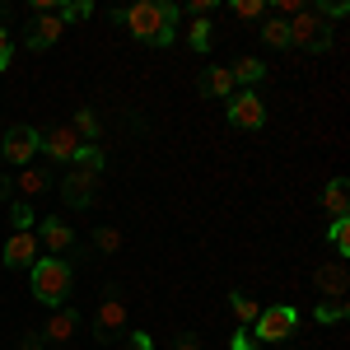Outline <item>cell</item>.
Masks as SVG:
<instances>
[{
	"label": "cell",
	"instance_id": "2",
	"mask_svg": "<svg viewBox=\"0 0 350 350\" xmlns=\"http://www.w3.org/2000/svg\"><path fill=\"white\" fill-rule=\"evenodd\" d=\"M33 295L42 299L47 308H61V299L70 295V285H75V275H70V262H61V257H47V262H33Z\"/></svg>",
	"mask_w": 350,
	"mask_h": 350
},
{
	"label": "cell",
	"instance_id": "25",
	"mask_svg": "<svg viewBox=\"0 0 350 350\" xmlns=\"http://www.w3.org/2000/svg\"><path fill=\"white\" fill-rule=\"evenodd\" d=\"M98 247H103V252H117V247H122V234H117V229H98Z\"/></svg>",
	"mask_w": 350,
	"mask_h": 350
},
{
	"label": "cell",
	"instance_id": "7",
	"mask_svg": "<svg viewBox=\"0 0 350 350\" xmlns=\"http://www.w3.org/2000/svg\"><path fill=\"white\" fill-rule=\"evenodd\" d=\"M84 150V140L75 135V126H52V131H42V154H52L56 163H75Z\"/></svg>",
	"mask_w": 350,
	"mask_h": 350
},
{
	"label": "cell",
	"instance_id": "10",
	"mask_svg": "<svg viewBox=\"0 0 350 350\" xmlns=\"http://www.w3.org/2000/svg\"><path fill=\"white\" fill-rule=\"evenodd\" d=\"M38 262V239L33 234H10V243H5V267H33Z\"/></svg>",
	"mask_w": 350,
	"mask_h": 350
},
{
	"label": "cell",
	"instance_id": "1",
	"mask_svg": "<svg viewBox=\"0 0 350 350\" xmlns=\"http://www.w3.org/2000/svg\"><path fill=\"white\" fill-rule=\"evenodd\" d=\"M178 19H183V10L168 5V0H140V5H131V10L122 14V24L131 28L140 42H150V47H168Z\"/></svg>",
	"mask_w": 350,
	"mask_h": 350
},
{
	"label": "cell",
	"instance_id": "26",
	"mask_svg": "<svg viewBox=\"0 0 350 350\" xmlns=\"http://www.w3.org/2000/svg\"><path fill=\"white\" fill-rule=\"evenodd\" d=\"M126 350H154L150 332H126Z\"/></svg>",
	"mask_w": 350,
	"mask_h": 350
},
{
	"label": "cell",
	"instance_id": "29",
	"mask_svg": "<svg viewBox=\"0 0 350 350\" xmlns=\"http://www.w3.org/2000/svg\"><path fill=\"white\" fill-rule=\"evenodd\" d=\"M229 350H252V336H247V327H243L239 336H234V341H229Z\"/></svg>",
	"mask_w": 350,
	"mask_h": 350
},
{
	"label": "cell",
	"instance_id": "5",
	"mask_svg": "<svg viewBox=\"0 0 350 350\" xmlns=\"http://www.w3.org/2000/svg\"><path fill=\"white\" fill-rule=\"evenodd\" d=\"M229 126H239V131H257V126H267V103L252 94V89H243L229 98Z\"/></svg>",
	"mask_w": 350,
	"mask_h": 350
},
{
	"label": "cell",
	"instance_id": "18",
	"mask_svg": "<svg viewBox=\"0 0 350 350\" xmlns=\"http://www.w3.org/2000/svg\"><path fill=\"white\" fill-rule=\"evenodd\" d=\"M262 42H271V47H290V24H285V19H267V24H262Z\"/></svg>",
	"mask_w": 350,
	"mask_h": 350
},
{
	"label": "cell",
	"instance_id": "20",
	"mask_svg": "<svg viewBox=\"0 0 350 350\" xmlns=\"http://www.w3.org/2000/svg\"><path fill=\"white\" fill-rule=\"evenodd\" d=\"M229 304H234V313H239V323H257L262 318V304L247 295H229Z\"/></svg>",
	"mask_w": 350,
	"mask_h": 350
},
{
	"label": "cell",
	"instance_id": "19",
	"mask_svg": "<svg viewBox=\"0 0 350 350\" xmlns=\"http://www.w3.org/2000/svg\"><path fill=\"white\" fill-rule=\"evenodd\" d=\"M14 187L24 191V196H38V191H47V173H42V168H24Z\"/></svg>",
	"mask_w": 350,
	"mask_h": 350
},
{
	"label": "cell",
	"instance_id": "9",
	"mask_svg": "<svg viewBox=\"0 0 350 350\" xmlns=\"http://www.w3.org/2000/svg\"><path fill=\"white\" fill-rule=\"evenodd\" d=\"M61 33H66L61 14H56V10H47V14H42L38 24L28 28V47H33V52H47V47H52V42L61 38Z\"/></svg>",
	"mask_w": 350,
	"mask_h": 350
},
{
	"label": "cell",
	"instance_id": "17",
	"mask_svg": "<svg viewBox=\"0 0 350 350\" xmlns=\"http://www.w3.org/2000/svg\"><path fill=\"white\" fill-rule=\"evenodd\" d=\"M229 75H234V84H247V89H252L257 80H267V66H262L257 56H243V61L234 66V70H229Z\"/></svg>",
	"mask_w": 350,
	"mask_h": 350
},
{
	"label": "cell",
	"instance_id": "24",
	"mask_svg": "<svg viewBox=\"0 0 350 350\" xmlns=\"http://www.w3.org/2000/svg\"><path fill=\"white\" fill-rule=\"evenodd\" d=\"M262 10H267L262 0H234V14L239 19H262Z\"/></svg>",
	"mask_w": 350,
	"mask_h": 350
},
{
	"label": "cell",
	"instance_id": "23",
	"mask_svg": "<svg viewBox=\"0 0 350 350\" xmlns=\"http://www.w3.org/2000/svg\"><path fill=\"white\" fill-rule=\"evenodd\" d=\"M332 247L341 252V262L350 257V219H336V224H332Z\"/></svg>",
	"mask_w": 350,
	"mask_h": 350
},
{
	"label": "cell",
	"instance_id": "11",
	"mask_svg": "<svg viewBox=\"0 0 350 350\" xmlns=\"http://www.w3.org/2000/svg\"><path fill=\"white\" fill-rule=\"evenodd\" d=\"M318 290H323L327 299H346V285H350V275H346V262H327V267H318Z\"/></svg>",
	"mask_w": 350,
	"mask_h": 350
},
{
	"label": "cell",
	"instance_id": "13",
	"mask_svg": "<svg viewBox=\"0 0 350 350\" xmlns=\"http://www.w3.org/2000/svg\"><path fill=\"white\" fill-rule=\"evenodd\" d=\"M346 206H350V183L346 178H332L323 187V211L332 219H346Z\"/></svg>",
	"mask_w": 350,
	"mask_h": 350
},
{
	"label": "cell",
	"instance_id": "6",
	"mask_svg": "<svg viewBox=\"0 0 350 350\" xmlns=\"http://www.w3.org/2000/svg\"><path fill=\"white\" fill-rule=\"evenodd\" d=\"M295 327H299V313L290 308V304H280V308H262V318H257V332H252V336H262V341L275 346V341H285Z\"/></svg>",
	"mask_w": 350,
	"mask_h": 350
},
{
	"label": "cell",
	"instance_id": "28",
	"mask_svg": "<svg viewBox=\"0 0 350 350\" xmlns=\"http://www.w3.org/2000/svg\"><path fill=\"white\" fill-rule=\"evenodd\" d=\"M10 56H14V38L5 33V24H0V70L10 66Z\"/></svg>",
	"mask_w": 350,
	"mask_h": 350
},
{
	"label": "cell",
	"instance_id": "12",
	"mask_svg": "<svg viewBox=\"0 0 350 350\" xmlns=\"http://www.w3.org/2000/svg\"><path fill=\"white\" fill-rule=\"evenodd\" d=\"M126 327V304L117 295H108L98 304V336H112V332H122Z\"/></svg>",
	"mask_w": 350,
	"mask_h": 350
},
{
	"label": "cell",
	"instance_id": "21",
	"mask_svg": "<svg viewBox=\"0 0 350 350\" xmlns=\"http://www.w3.org/2000/svg\"><path fill=\"white\" fill-rule=\"evenodd\" d=\"M187 42L196 47V52H206V47L215 42V33H211V19H191V33H187Z\"/></svg>",
	"mask_w": 350,
	"mask_h": 350
},
{
	"label": "cell",
	"instance_id": "14",
	"mask_svg": "<svg viewBox=\"0 0 350 350\" xmlns=\"http://www.w3.org/2000/svg\"><path fill=\"white\" fill-rule=\"evenodd\" d=\"M201 94H206V98H234V75H229L224 66L201 70Z\"/></svg>",
	"mask_w": 350,
	"mask_h": 350
},
{
	"label": "cell",
	"instance_id": "22",
	"mask_svg": "<svg viewBox=\"0 0 350 350\" xmlns=\"http://www.w3.org/2000/svg\"><path fill=\"white\" fill-rule=\"evenodd\" d=\"M313 318H318V323H341V318H346V299H327V304H318Z\"/></svg>",
	"mask_w": 350,
	"mask_h": 350
},
{
	"label": "cell",
	"instance_id": "27",
	"mask_svg": "<svg viewBox=\"0 0 350 350\" xmlns=\"http://www.w3.org/2000/svg\"><path fill=\"white\" fill-rule=\"evenodd\" d=\"M14 224H19V234H28V224H33V211H28V201H14Z\"/></svg>",
	"mask_w": 350,
	"mask_h": 350
},
{
	"label": "cell",
	"instance_id": "30",
	"mask_svg": "<svg viewBox=\"0 0 350 350\" xmlns=\"http://www.w3.org/2000/svg\"><path fill=\"white\" fill-rule=\"evenodd\" d=\"M173 350H201V341H196V336H178V341H173Z\"/></svg>",
	"mask_w": 350,
	"mask_h": 350
},
{
	"label": "cell",
	"instance_id": "15",
	"mask_svg": "<svg viewBox=\"0 0 350 350\" xmlns=\"http://www.w3.org/2000/svg\"><path fill=\"white\" fill-rule=\"evenodd\" d=\"M75 327H80V313H75V308H56L52 323H47V336H52V341H70Z\"/></svg>",
	"mask_w": 350,
	"mask_h": 350
},
{
	"label": "cell",
	"instance_id": "16",
	"mask_svg": "<svg viewBox=\"0 0 350 350\" xmlns=\"http://www.w3.org/2000/svg\"><path fill=\"white\" fill-rule=\"evenodd\" d=\"M42 243H47L56 257H61V252H66V247L75 243V234H70V229H66L61 219H42Z\"/></svg>",
	"mask_w": 350,
	"mask_h": 350
},
{
	"label": "cell",
	"instance_id": "8",
	"mask_svg": "<svg viewBox=\"0 0 350 350\" xmlns=\"http://www.w3.org/2000/svg\"><path fill=\"white\" fill-rule=\"evenodd\" d=\"M94 183H98V168H75L70 178H61V201L66 206H89L94 201Z\"/></svg>",
	"mask_w": 350,
	"mask_h": 350
},
{
	"label": "cell",
	"instance_id": "3",
	"mask_svg": "<svg viewBox=\"0 0 350 350\" xmlns=\"http://www.w3.org/2000/svg\"><path fill=\"white\" fill-rule=\"evenodd\" d=\"M42 150V131L38 126H10V131L0 135V154H5V163H19V168H28V159Z\"/></svg>",
	"mask_w": 350,
	"mask_h": 350
},
{
	"label": "cell",
	"instance_id": "4",
	"mask_svg": "<svg viewBox=\"0 0 350 350\" xmlns=\"http://www.w3.org/2000/svg\"><path fill=\"white\" fill-rule=\"evenodd\" d=\"M327 24L323 10H299L295 24H290V47H308V52H327Z\"/></svg>",
	"mask_w": 350,
	"mask_h": 350
}]
</instances>
